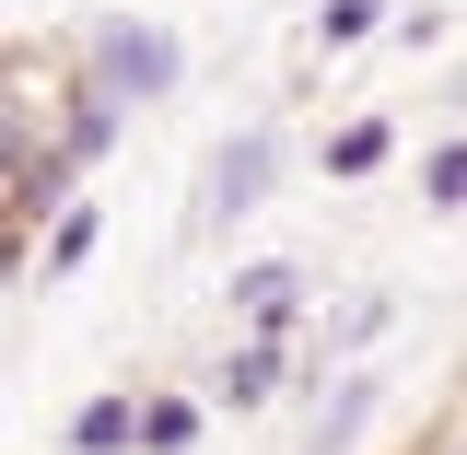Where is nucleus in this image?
Wrapping results in <instances>:
<instances>
[{"instance_id": "f257e3e1", "label": "nucleus", "mask_w": 467, "mask_h": 455, "mask_svg": "<svg viewBox=\"0 0 467 455\" xmlns=\"http://www.w3.org/2000/svg\"><path fill=\"white\" fill-rule=\"evenodd\" d=\"M175 82H187V36L175 24H152V12H117V24H94V47H82V82L70 94H94V106H164Z\"/></svg>"}, {"instance_id": "f03ea898", "label": "nucleus", "mask_w": 467, "mask_h": 455, "mask_svg": "<svg viewBox=\"0 0 467 455\" xmlns=\"http://www.w3.org/2000/svg\"><path fill=\"white\" fill-rule=\"evenodd\" d=\"M269 187H281V129L257 117V129H234L223 152L199 164V211H187V222L223 233V222H245V211H269Z\"/></svg>"}, {"instance_id": "7ed1b4c3", "label": "nucleus", "mask_w": 467, "mask_h": 455, "mask_svg": "<svg viewBox=\"0 0 467 455\" xmlns=\"http://www.w3.org/2000/svg\"><path fill=\"white\" fill-rule=\"evenodd\" d=\"M281 350H292L281 327H245V339L211 362V398H223V408H269V398H281Z\"/></svg>"}, {"instance_id": "20e7f679", "label": "nucleus", "mask_w": 467, "mask_h": 455, "mask_svg": "<svg viewBox=\"0 0 467 455\" xmlns=\"http://www.w3.org/2000/svg\"><path fill=\"white\" fill-rule=\"evenodd\" d=\"M223 304L245 315V327H281V339H292V304H304V269H292V257H245V269L223 281Z\"/></svg>"}, {"instance_id": "39448f33", "label": "nucleus", "mask_w": 467, "mask_h": 455, "mask_svg": "<svg viewBox=\"0 0 467 455\" xmlns=\"http://www.w3.org/2000/svg\"><path fill=\"white\" fill-rule=\"evenodd\" d=\"M374 408H386V374H339V386H327V408L304 420V455H350Z\"/></svg>"}, {"instance_id": "423d86ee", "label": "nucleus", "mask_w": 467, "mask_h": 455, "mask_svg": "<svg viewBox=\"0 0 467 455\" xmlns=\"http://www.w3.org/2000/svg\"><path fill=\"white\" fill-rule=\"evenodd\" d=\"M70 455H140V398H82L70 408Z\"/></svg>"}, {"instance_id": "0eeeda50", "label": "nucleus", "mask_w": 467, "mask_h": 455, "mask_svg": "<svg viewBox=\"0 0 467 455\" xmlns=\"http://www.w3.org/2000/svg\"><path fill=\"white\" fill-rule=\"evenodd\" d=\"M386 152H398V129H386V117H339V129H327V175H339V187H350V175H374Z\"/></svg>"}, {"instance_id": "6e6552de", "label": "nucleus", "mask_w": 467, "mask_h": 455, "mask_svg": "<svg viewBox=\"0 0 467 455\" xmlns=\"http://www.w3.org/2000/svg\"><path fill=\"white\" fill-rule=\"evenodd\" d=\"M36 152H47V117H36V106H0V222H12V187H24Z\"/></svg>"}, {"instance_id": "1a4fd4ad", "label": "nucleus", "mask_w": 467, "mask_h": 455, "mask_svg": "<svg viewBox=\"0 0 467 455\" xmlns=\"http://www.w3.org/2000/svg\"><path fill=\"white\" fill-rule=\"evenodd\" d=\"M94 245H106V211H94V199H70V211L47 222V281H70V269H82Z\"/></svg>"}, {"instance_id": "9d476101", "label": "nucleus", "mask_w": 467, "mask_h": 455, "mask_svg": "<svg viewBox=\"0 0 467 455\" xmlns=\"http://www.w3.org/2000/svg\"><path fill=\"white\" fill-rule=\"evenodd\" d=\"M187 444H199V398H175V386L140 398V455H187Z\"/></svg>"}, {"instance_id": "9b49d317", "label": "nucleus", "mask_w": 467, "mask_h": 455, "mask_svg": "<svg viewBox=\"0 0 467 455\" xmlns=\"http://www.w3.org/2000/svg\"><path fill=\"white\" fill-rule=\"evenodd\" d=\"M362 36H386V0H316V47H327V58L362 47Z\"/></svg>"}, {"instance_id": "f8f14e48", "label": "nucleus", "mask_w": 467, "mask_h": 455, "mask_svg": "<svg viewBox=\"0 0 467 455\" xmlns=\"http://www.w3.org/2000/svg\"><path fill=\"white\" fill-rule=\"evenodd\" d=\"M117 129H129L117 106H94V94H70V117H58V152H70V164H94V152H106Z\"/></svg>"}, {"instance_id": "ddd939ff", "label": "nucleus", "mask_w": 467, "mask_h": 455, "mask_svg": "<svg viewBox=\"0 0 467 455\" xmlns=\"http://www.w3.org/2000/svg\"><path fill=\"white\" fill-rule=\"evenodd\" d=\"M386 315H398L386 292H350L339 315H327V362H350V350H362V339H386Z\"/></svg>"}, {"instance_id": "4468645a", "label": "nucleus", "mask_w": 467, "mask_h": 455, "mask_svg": "<svg viewBox=\"0 0 467 455\" xmlns=\"http://www.w3.org/2000/svg\"><path fill=\"white\" fill-rule=\"evenodd\" d=\"M420 211H467V140H432L420 152Z\"/></svg>"}, {"instance_id": "2eb2a0df", "label": "nucleus", "mask_w": 467, "mask_h": 455, "mask_svg": "<svg viewBox=\"0 0 467 455\" xmlns=\"http://www.w3.org/2000/svg\"><path fill=\"white\" fill-rule=\"evenodd\" d=\"M12 269H24V222H0V281H12Z\"/></svg>"}, {"instance_id": "dca6fc26", "label": "nucleus", "mask_w": 467, "mask_h": 455, "mask_svg": "<svg viewBox=\"0 0 467 455\" xmlns=\"http://www.w3.org/2000/svg\"><path fill=\"white\" fill-rule=\"evenodd\" d=\"M444 455H467V432H456V444H444Z\"/></svg>"}]
</instances>
